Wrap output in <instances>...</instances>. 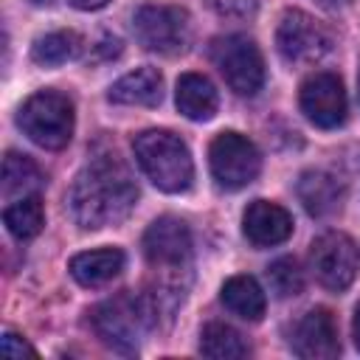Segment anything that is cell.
<instances>
[{
    "mask_svg": "<svg viewBox=\"0 0 360 360\" xmlns=\"http://www.w3.org/2000/svg\"><path fill=\"white\" fill-rule=\"evenodd\" d=\"M138 202V186L115 155L93 158L68 191V208L79 228L96 231L129 217Z\"/></svg>",
    "mask_w": 360,
    "mask_h": 360,
    "instance_id": "obj_1",
    "label": "cell"
},
{
    "mask_svg": "<svg viewBox=\"0 0 360 360\" xmlns=\"http://www.w3.org/2000/svg\"><path fill=\"white\" fill-rule=\"evenodd\" d=\"M132 152L143 174L166 194H180L194 180V160L188 146L169 129H146L135 135Z\"/></svg>",
    "mask_w": 360,
    "mask_h": 360,
    "instance_id": "obj_2",
    "label": "cell"
},
{
    "mask_svg": "<svg viewBox=\"0 0 360 360\" xmlns=\"http://www.w3.org/2000/svg\"><path fill=\"white\" fill-rule=\"evenodd\" d=\"M96 335L115 352L132 354L149 326L158 321V307L149 292H118L115 298L101 301L90 312Z\"/></svg>",
    "mask_w": 360,
    "mask_h": 360,
    "instance_id": "obj_3",
    "label": "cell"
},
{
    "mask_svg": "<svg viewBox=\"0 0 360 360\" xmlns=\"http://www.w3.org/2000/svg\"><path fill=\"white\" fill-rule=\"evenodd\" d=\"M73 101L59 90H39L25 98L17 127L42 149H65L73 138Z\"/></svg>",
    "mask_w": 360,
    "mask_h": 360,
    "instance_id": "obj_4",
    "label": "cell"
},
{
    "mask_svg": "<svg viewBox=\"0 0 360 360\" xmlns=\"http://www.w3.org/2000/svg\"><path fill=\"white\" fill-rule=\"evenodd\" d=\"M132 28H135V39L146 51L163 56H177L191 42V17L180 6L146 3L135 11Z\"/></svg>",
    "mask_w": 360,
    "mask_h": 360,
    "instance_id": "obj_5",
    "label": "cell"
},
{
    "mask_svg": "<svg viewBox=\"0 0 360 360\" xmlns=\"http://www.w3.org/2000/svg\"><path fill=\"white\" fill-rule=\"evenodd\" d=\"M211 62L222 73L225 84L239 96H253L264 84V59L259 45L245 34L217 37L211 42Z\"/></svg>",
    "mask_w": 360,
    "mask_h": 360,
    "instance_id": "obj_6",
    "label": "cell"
},
{
    "mask_svg": "<svg viewBox=\"0 0 360 360\" xmlns=\"http://www.w3.org/2000/svg\"><path fill=\"white\" fill-rule=\"evenodd\" d=\"M208 163H211V174L217 180V186L225 191H239V188L250 186L262 172V155H259L256 143L231 129L219 132L211 141Z\"/></svg>",
    "mask_w": 360,
    "mask_h": 360,
    "instance_id": "obj_7",
    "label": "cell"
},
{
    "mask_svg": "<svg viewBox=\"0 0 360 360\" xmlns=\"http://www.w3.org/2000/svg\"><path fill=\"white\" fill-rule=\"evenodd\" d=\"M357 264H360L357 245L343 231H326L309 248V270L318 278V284L332 292H340L354 281Z\"/></svg>",
    "mask_w": 360,
    "mask_h": 360,
    "instance_id": "obj_8",
    "label": "cell"
},
{
    "mask_svg": "<svg viewBox=\"0 0 360 360\" xmlns=\"http://www.w3.org/2000/svg\"><path fill=\"white\" fill-rule=\"evenodd\" d=\"M276 48L287 65H312L329 53L332 34L312 14L290 8L278 22Z\"/></svg>",
    "mask_w": 360,
    "mask_h": 360,
    "instance_id": "obj_9",
    "label": "cell"
},
{
    "mask_svg": "<svg viewBox=\"0 0 360 360\" xmlns=\"http://www.w3.org/2000/svg\"><path fill=\"white\" fill-rule=\"evenodd\" d=\"M298 104L307 121L321 129H335L346 121V90L335 73H326V70L312 73L301 84Z\"/></svg>",
    "mask_w": 360,
    "mask_h": 360,
    "instance_id": "obj_10",
    "label": "cell"
},
{
    "mask_svg": "<svg viewBox=\"0 0 360 360\" xmlns=\"http://www.w3.org/2000/svg\"><path fill=\"white\" fill-rule=\"evenodd\" d=\"M292 352L304 360H332L340 354L335 315L323 307L309 309L292 329Z\"/></svg>",
    "mask_w": 360,
    "mask_h": 360,
    "instance_id": "obj_11",
    "label": "cell"
},
{
    "mask_svg": "<svg viewBox=\"0 0 360 360\" xmlns=\"http://www.w3.org/2000/svg\"><path fill=\"white\" fill-rule=\"evenodd\" d=\"M242 233L256 248H273L290 239L292 233V217L287 208L270 200H253L242 214Z\"/></svg>",
    "mask_w": 360,
    "mask_h": 360,
    "instance_id": "obj_12",
    "label": "cell"
},
{
    "mask_svg": "<svg viewBox=\"0 0 360 360\" xmlns=\"http://www.w3.org/2000/svg\"><path fill=\"white\" fill-rule=\"evenodd\" d=\"M295 194H298L301 205L307 208V214L329 217L343 202V183L338 174H332L326 169H307L295 183Z\"/></svg>",
    "mask_w": 360,
    "mask_h": 360,
    "instance_id": "obj_13",
    "label": "cell"
},
{
    "mask_svg": "<svg viewBox=\"0 0 360 360\" xmlns=\"http://www.w3.org/2000/svg\"><path fill=\"white\" fill-rule=\"evenodd\" d=\"M107 98L127 107H155L163 98V76L158 68H138L112 82Z\"/></svg>",
    "mask_w": 360,
    "mask_h": 360,
    "instance_id": "obj_14",
    "label": "cell"
},
{
    "mask_svg": "<svg viewBox=\"0 0 360 360\" xmlns=\"http://www.w3.org/2000/svg\"><path fill=\"white\" fill-rule=\"evenodd\" d=\"M124 250L118 248H98V250H84L70 259V276L82 287H104L124 270Z\"/></svg>",
    "mask_w": 360,
    "mask_h": 360,
    "instance_id": "obj_15",
    "label": "cell"
},
{
    "mask_svg": "<svg viewBox=\"0 0 360 360\" xmlns=\"http://www.w3.org/2000/svg\"><path fill=\"white\" fill-rule=\"evenodd\" d=\"M174 104L188 121H208V118H214V112L219 107V96H217V87L211 84L208 76L183 73L177 79Z\"/></svg>",
    "mask_w": 360,
    "mask_h": 360,
    "instance_id": "obj_16",
    "label": "cell"
},
{
    "mask_svg": "<svg viewBox=\"0 0 360 360\" xmlns=\"http://www.w3.org/2000/svg\"><path fill=\"white\" fill-rule=\"evenodd\" d=\"M222 304L245 318V321H262L264 309H267V295L262 290V284L253 278V276H231L225 284H222V292H219Z\"/></svg>",
    "mask_w": 360,
    "mask_h": 360,
    "instance_id": "obj_17",
    "label": "cell"
},
{
    "mask_svg": "<svg viewBox=\"0 0 360 360\" xmlns=\"http://www.w3.org/2000/svg\"><path fill=\"white\" fill-rule=\"evenodd\" d=\"M42 186V172L39 166L20 152H6L3 158V197H31Z\"/></svg>",
    "mask_w": 360,
    "mask_h": 360,
    "instance_id": "obj_18",
    "label": "cell"
},
{
    "mask_svg": "<svg viewBox=\"0 0 360 360\" xmlns=\"http://www.w3.org/2000/svg\"><path fill=\"white\" fill-rule=\"evenodd\" d=\"M200 352L205 357H217V360H236V357H248L250 346L233 326H228L222 321H211L200 332Z\"/></svg>",
    "mask_w": 360,
    "mask_h": 360,
    "instance_id": "obj_19",
    "label": "cell"
},
{
    "mask_svg": "<svg viewBox=\"0 0 360 360\" xmlns=\"http://www.w3.org/2000/svg\"><path fill=\"white\" fill-rule=\"evenodd\" d=\"M82 48H84V42L76 31H51L34 42L31 56L37 65L56 68V65H65V62H73L76 56H82Z\"/></svg>",
    "mask_w": 360,
    "mask_h": 360,
    "instance_id": "obj_20",
    "label": "cell"
},
{
    "mask_svg": "<svg viewBox=\"0 0 360 360\" xmlns=\"http://www.w3.org/2000/svg\"><path fill=\"white\" fill-rule=\"evenodd\" d=\"M3 222H6V228H8V233H11L14 239H20V242L34 239V236L42 231V225H45V208H42V200H39L37 194L14 200L11 205H6V211H3Z\"/></svg>",
    "mask_w": 360,
    "mask_h": 360,
    "instance_id": "obj_21",
    "label": "cell"
},
{
    "mask_svg": "<svg viewBox=\"0 0 360 360\" xmlns=\"http://www.w3.org/2000/svg\"><path fill=\"white\" fill-rule=\"evenodd\" d=\"M267 284L278 298H290L304 290V273L292 256H281L267 267Z\"/></svg>",
    "mask_w": 360,
    "mask_h": 360,
    "instance_id": "obj_22",
    "label": "cell"
},
{
    "mask_svg": "<svg viewBox=\"0 0 360 360\" xmlns=\"http://www.w3.org/2000/svg\"><path fill=\"white\" fill-rule=\"evenodd\" d=\"M208 6L219 14V17H231V20H248L256 14L259 0H208Z\"/></svg>",
    "mask_w": 360,
    "mask_h": 360,
    "instance_id": "obj_23",
    "label": "cell"
},
{
    "mask_svg": "<svg viewBox=\"0 0 360 360\" xmlns=\"http://www.w3.org/2000/svg\"><path fill=\"white\" fill-rule=\"evenodd\" d=\"M0 349H3L6 357H22V354L34 357V354H37V349H34L22 335H17V332H11V329L3 332V338H0Z\"/></svg>",
    "mask_w": 360,
    "mask_h": 360,
    "instance_id": "obj_24",
    "label": "cell"
},
{
    "mask_svg": "<svg viewBox=\"0 0 360 360\" xmlns=\"http://www.w3.org/2000/svg\"><path fill=\"white\" fill-rule=\"evenodd\" d=\"M76 8H82V11H98V8H104L110 0H70Z\"/></svg>",
    "mask_w": 360,
    "mask_h": 360,
    "instance_id": "obj_25",
    "label": "cell"
},
{
    "mask_svg": "<svg viewBox=\"0 0 360 360\" xmlns=\"http://www.w3.org/2000/svg\"><path fill=\"white\" fill-rule=\"evenodd\" d=\"M352 338H354V346L360 349V304L354 307V318H352Z\"/></svg>",
    "mask_w": 360,
    "mask_h": 360,
    "instance_id": "obj_26",
    "label": "cell"
},
{
    "mask_svg": "<svg viewBox=\"0 0 360 360\" xmlns=\"http://www.w3.org/2000/svg\"><path fill=\"white\" fill-rule=\"evenodd\" d=\"M326 3H332V6H343V3H349V0H326Z\"/></svg>",
    "mask_w": 360,
    "mask_h": 360,
    "instance_id": "obj_27",
    "label": "cell"
},
{
    "mask_svg": "<svg viewBox=\"0 0 360 360\" xmlns=\"http://www.w3.org/2000/svg\"><path fill=\"white\" fill-rule=\"evenodd\" d=\"M31 3H37V6H48V3H53V0H31Z\"/></svg>",
    "mask_w": 360,
    "mask_h": 360,
    "instance_id": "obj_28",
    "label": "cell"
},
{
    "mask_svg": "<svg viewBox=\"0 0 360 360\" xmlns=\"http://www.w3.org/2000/svg\"><path fill=\"white\" fill-rule=\"evenodd\" d=\"M357 84H360V76H357Z\"/></svg>",
    "mask_w": 360,
    "mask_h": 360,
    "instance_id": "obj_29",
    "label": "cell"
}]
</instances>
